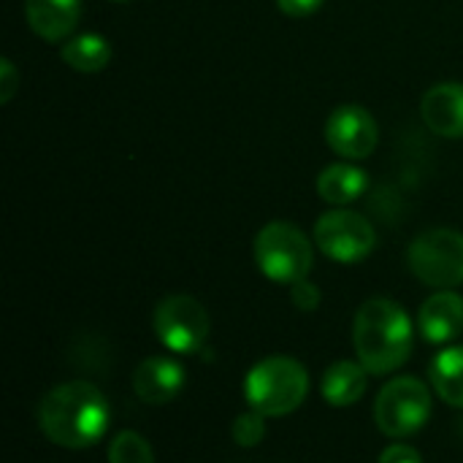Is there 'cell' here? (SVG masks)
Returning a JSON list of instances; mask_svg holds the SVG:
<instances>
[{
	"label": "cell",
	"mask_w": 463,
	"mask_h": 463,
	"mask_svg": "<svg viewBox=\"0 0 463 463\" xmlns=\"http://www.w3.org/2000/svg\"><path fill=\"white\" fill-rule=\"evenodd\" d=\"M315 241L323 250V255H328L331 260H336V263H358L374 250L377 233H374L372 222L366 217H361L358 212L334 209V212H326L317 220Z\"/></svg>",
	"instance_id": "ba28073f"
},
{
	"label": "cell",
	"mask_w": 463,
	"mask_h": 463,
	"mask_svg": "<svg viewBox=\"0 0 463 463\" xmlns=\"http://www.w3.org/2000/svg\"><path fill=\"white\" fill-rule=\"evenodd\" d=\"M312 244L290 222H269L255 236V263L258 269L279 285H296L312 271Z\"/></svg>",
	"instance_id": "277c9868"
},
{
	"label": "cell",
	"mask_w": 463,
	"mask_h": 463,
	"mask_svg": "<svg viewBox=\"0 0 463 463\" xmlns=\"http://www.w3.org/2000/svg\"><path fill=\"white\" fill-rule=\"evenodd\" d=\"M431 383L442 402L463 410V347H450L434 358Z\"/></svg>",
	"instance_id": "e0dca14e"
},
{
	"label": "cell",
	"mask_w": 463,
	"mask_h": 463,
	"mask_svg": "<svg viewBox=\"0 0 463 463\" xmlns=\"http://www.w3.org/2000/svg\"><path fill=\"white\" fill-rule=\"evenodd\" d=\"M109 463H155V453L141 434L122 431L109 445Z\"/></svg>",
	"instance_id": "ac0fdd59"
},
{
	"label": "cell",
	"mask_w": 463,
	"mask_h": 463,
	"mask_svg": "<svg viewBox=\"0 0 463 463\" xmlns=\"http://www.w3.org/2000/svg\"><path fill=\"white\" fill-rule=\"evenodd\" d=\"M420 114L429 130L442 138H463V84H434L420 103Z\"/></svg>",
	"instance_id": "30bf717a"
},
{
	"label": "cell",
	"mask_w": 463,
	"mask_h": 463,
	"mask_svg": "<svg viewBox=\"0 0 463 463\" xmlns=\"http://www.w3.org/2000/svg\"><path fill=\"white\" fill-rule=\"evenodd\" d=\"M320 388L331 407H353L366 391V369H364V364L336 361L323 374Z\"/></svg>",
	"instance_id": "9a60e30c"
},
{
	"label": "cell",
	"mask_w": 463,
	"mask_h": 463,
	"mask_svg": "<svg viewBox=\"0 0 463 463\" xmlns=\"http://www.w3.org/2000/svg\"><path fill=\"white\" fill-rule=\"evenodd\" d=\"M152 323L160 342L179 355L198 353L209 336V315L193 296L163 298L155 309Z\"/></svg>",
	"instance_id": "52a82bcc"
},
{
	"label": "cell",
	"mask_w": 463,
	"mask_h": 463,
	"mask_svg": "<svg viewBox=\"0 0 463 463\" xmlns=\"http://www.w3.org/2000/svg\"><path fill=\"white\" fill-rule=\"evenodd\" d=\"M380 463H423L420 461V453L410 445H391L383 456Z\"/></svg>",
	"instance_id": "603a6c76"
},
{
	"label": "cell",
	"mask_w": 463,
	"mask_h": 463,
	"mask_svg": "<svg viewBox=\"0 0 463 463\" xmlns=\"http://www.w3.org/2000/svg\"><path fill=\"white\" fill-rule=\"evenodd\" d=\"M81 16V0H24V19L30 30L49 41H65Z\"/></svg>",
	"instance_id": "7c38bea8"
},
{
	"label": "cell",
	"mask_w": 463,
	"mask_h": 463,
	"mask_svg": "<svg viewBox=\"0 0 463 463\" xmlns=\"http://www.w3.org/2000/svg\"><path fill=\"white\" fill-rule=\"evenodd\" d=\"M407 260L423 285L450 290L463 282V233L431 228L410 244Z\"/></svg>",
	"instance_id": "5b68a950"
},
{
	"label": "cell",
	"mask_w": 463,
	"mask_h": 463,
	"mask_svg": "<svg viewBox=\"0 0 463 463\" xmlns=\"http://www.w3.org/2000/svg\"><path fill=\"white\" fill-rule=\"evenodd\" d=\"M377 138H380V130H377L374 117L364 106H355V103L334 109L326 122L328 146L347 160L369 157L377 149Z\"/></svg>",
	"instance_id": "9c48e42d"
},
{
	"label": "cell",
	"mask_w": 463,
	"mask_h": 463,
	"mask_svg": "<svg viewBox=\"0 0 463 463\" xmlns=\"http://www.w3.org/2000/svg\"><path fill=\"white\" fill-rule=\"evenodd\" d=\"M355 353L369 374H388L412 353V323L391 298H372L355 315Z\"/></svg>",
	"instance_id": "7a4b0ae2"
},
{
	"label": "cell",
	"mask_w": 463,
	"mask_h": 463,
	"mask_svg": "<svg viewBox=\"0 0 463 463\" xmlns=\"http://www.w3.org/2000/svg\"><path fill=\"white\" fill-rule=\"evenodd\" d=\"M431 418V393L415 377H399L383 388L374 404V420L385 437H410Z\"/></svg>",
	"instance_id": "8992f818"
},
{
	"label": "cell",
	"mask_w": 463,
	"mask_h": 463,
	"mask_svg": "<svg viewBox=\"0 0 463 463\" xmlns=\"http://www.w3.org/2000/svg\"><path fill=\"white\" fill-rule=\"evenodd\" d=\"M16 87H19V73H16L14 62L8 57H3L0 60V103H8L14 98Z\"/></svg>",
	"instance_id": "44dd1931"
},
{
	"label": "cell",
	"mask_w": 463,
	"mask_h": 463,
	"mask_svg": "<svg viewBox=\"0 0 463 463\" xmlns=\"http://www.w3.org/2000/svg\"><path fill=\"white\" fill-rule=\"evenodd\" d=\"M366 187H369L366 171H361L358 165H350V163H334V165L323 168L317 176L320 198L334 206H347V203L358 201Z\"/></svg>",
	"instance_id": "5bb4252c"
},
{
	"label": "cell",
	"mask_w": 463,
	"mask_h": 463,
	"mask_svg": "<svg viewBox=\"0 0 463 463\" xmlns=\"http://www.w3.org/2000/svg\"><path fill=\"white\" fill-rule=\"evenodd\" d=\"M38 426L54 445L84 450L103 437L109 426V404L95 385L65 383L43 396Z\"/></svg>",
	"instance_id": "6da1fadb"
},
{
	"label": "cell",
	"mask_w": 463,
	"mask_h": 463,
	"mask_svg": "<svg viewBox=\"0 0 463 463\" xmlns=\"http://www.w3.org/2000/svg\"><path fill=\"white\" fill-rule=\"evenodd\" d=\"M326 0H277V8L293 19H301V16H309L315 14Z\"/></svg>",
	"instance_id": "7402d4cb"
},
{
	"label": "cell",
	"mask_w": 463,
	"mask_h": 463,
	"mask_svg": "<svg viewBox=\"0 0 463 463\" xmlns=\"http://www.w3.org/2000/svg\"><path fill=\"white\" fill-rule=\"evenodd\" d=\"M307 369L290 355H271L260 361L244 383L247 404L263 418H282L298 410L307 399Z\"/></svg>",
	"instance_id": "3957f363"
},
{
	"label": "cell",
	"mask_w": 463,
	"mask_h": 463,
	"mask_svg": "<svg viewBox=\"0 0 463 463\" xmlns=\"http://www.w3.org/2000/svg\"><path fill=\"white\" fill-rule=\"evenodd\" d=\"M184 385V369L165 355H152L138 364L133 374V391L146 404H168Z\"/></svg>",
	"instance_id": "8fae6325"
},
{
	"label": "cell",
	"mask_w": 463,
	"mask_h": 463,
	"mask_svg": "<svg viewBox=\"0 0 463 463\" xmlns=\"http://www.w3.org/2000/svg\"><path fill=\"white\" fill-rule=\"evenodd\" d=\"M263 434H266L263 415L255 412V410L247 412V415H239V418L233 420V439H236V445H241V448H255V445H260Z\"/></svg>",
	"instance_id": "d6986e66"
},
{
	"label": "cell",
	"mask_w": 463,
	"mask_h": 463,
	"mask_svg": "<svg viewBox=\"0 0 463 463\" xmlns=\"http://www.w3.org/2000/svg\"><path fill=\"white\" fill-rule=\"evenodd\" d=\"M420 334L431 345H448L463 334V298L453 290L434 293L426 298L418 315Z\"/></svg>",
	"instance_id": "4fadbf2b"
},
{
	"label": "cell",
	"mask_w": 463,
	"mask_h": 463,
	"mask_svg": "<svg viewBox=\"0 0 463 463\" xmlns=\"http://www.w3.org/2000/svg\"><path fill=\"white\" fill-rule=\"evenodd\" d=\"M60 57L68 68L79 71V73H98L109 65L111 60V46L103 35L98 33H84L76 35L71 41H65V46L60 49Z\"/></svg>",
	"instance_id": "2e32d148"
},
{
	"label": "cell",
	"mask_w": 463,
	"mask_h": 463,
	"mask_svg": "<svg viewBox=\"0 0 463 463\" xmlns=\"http://www.w3.org/2000/svg\"><path fill=\"white\" fill-rule=\"evenodd\" d=\"M111 3H128V0H111Z\"/></svg>",
	"instance_id": "cb8c5ba5"
},
{
	"label": "cell",
	"mask_w": 463,
	"mask_h": 463,
	"mask_svg": "<svg viewBox=\"0 0 463 463\" xmlns=\"http://www.w3.org/2000/svg\"><path fill=\"white\" fill-rule=\"evenodd\" d=\"M290 298H293L296 309H301V312H315V309L320 307V288L312 285L309 279H301V282L293 285Z\"/></svg>",
	"instance_id": "ffe728a7"
}]
</instances>
